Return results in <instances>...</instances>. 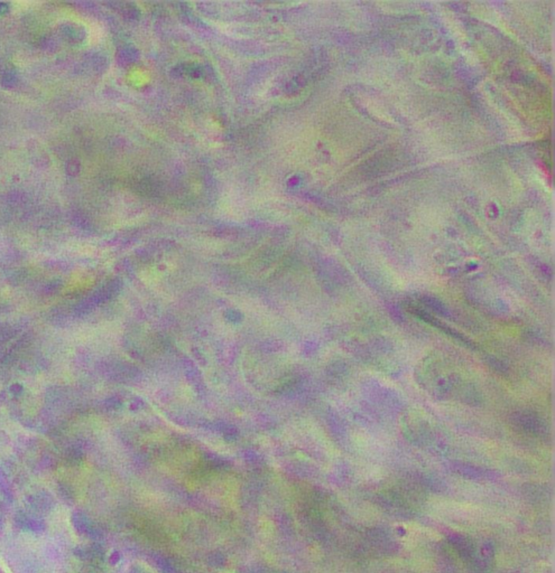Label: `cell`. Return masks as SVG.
<instances>
[{"mask_svg":"<svg viewBox=\"0 0 555 573\" xmlns=\"http://www.w3.org/2000/svg\"><path fill=\"white\" fill-rule=\"evenodd\" d=\"M512 423L524 433L531 435H546L547 425L542 418L533 412H517L512 417Z\"/></svg>","mask_w":555,"mask_h":573,"instance_id":"cell-1","label":"cell"}]
</instances>
